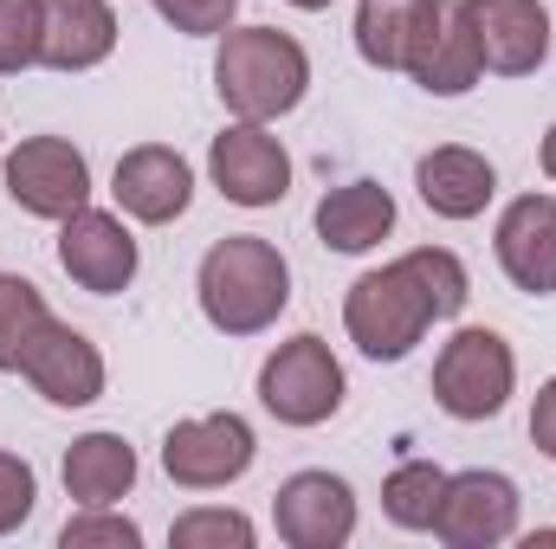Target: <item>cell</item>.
<instances>
[{
	"mask_svg": "<svg viewBox=\"0 0 556 549\" xmlns=\"http://www.w3.org/2000/svg\"><path fill=\"white\" fill-rule=\"evenodd\" d=\"M466 297H472L466 266L446 246H415L408 259H395L382 272H363L350 284L343 323H350V343L369 362H402L420 336H427V323L459 317Z\"/></svg>",
	"mask_w": 556,
	"mask_h": 549,
	"instance_id": "6da1fadb",
	"label": "cell"
},
{
	"mask_svg": "<svg viewBox=\"0 0 556 549\" xmlns=\"http://www.w3.org/2000/svg\"><path fill=\"white\" fill-rule=\"evenodd\" d=\"M291 304V266L273 240H253V233H233L220 246H207L201 259V310L214 330L227 336H260L273 330L278 310Z\"/></svg>",
	"mask_w": 556,
	"mask_h": 549,
	"instance_id": "7a4b0ae2",
	"label": "cell"
},
{
	"mask_svg": "<svg viewBox=\"0 0 556 549\" xmlns=\"http://www.w3.org/2000/svg\"><path fill=\"white\" fill-rule=\"evenodd\" d=\"M311 85V59L291 33L278 26H240L220 33V59H214V91L240 124H273L285 111H298Z\"/></svg>",
	"mask_w": 556,
	"mask_h": 549,
	"instance_id": "3957f363",
	"label": "cell"
},
{
	"mask_svg": "<svg viewBox=\"0 0 556 549\" xmlns=\"http://www.w3.org/2000/svg\"><path fill=\"white\" fill-rule=\"evenodd\" d=\"M511 382H518V362L498 330H459L433 362V401L453 420H492L511 401Z\"/></svg>",
	"mask_w": 556,
	"mask_h": 549,
	"instance_id": "277c9868",
	"label": "cell"
},
{
	"mask_svg": "<svg viewBox=\"0 0 556 549\" xmlns=\"http://www.w3.org/2000/svg\"><path fill=\"white\" fill-rule=\"evenodd\" d=\"M260 401L285 426H317L343 408V362L330 356L324 336H291L260 369Z\"/></svg>",
	"mask_w": 556,
	"mask_h": 549,
	"instance_id": "5b68a950",
	"label": "cell"
},
{
	"mask_svg": "<svg viewBox=\"0 0 556 549\" xmlns=\"http://www.w3.org/2000/svg\"><path fill=\"white\" fill-rule=\"evenodd\" d=\"M7 194L33 220H72L91 207V162L65 137H26L7 155Z\"/></svg>",
	"mask_w": 556,
	"mask_h": 549,
	"instance_id": "8992f818",
	"label": "cell"
},
{
	"mask_svg": "<svg viewBox=\"0 0 556 549\" xmlns=\"http://www.w3.org/2000/svg\"><path fill=\"white\" fill-rule=\"evenodd\" d=\"M253 426L240 420V413H201V420H181V426H168V439H162V465H168V478L175 485H188V491H220V485H233L247 465H253Z\"/></svg>",
	"mask_w": 556,
	"mask_h": 549,
	"instance_id": "52a82bcc",
	"label": "cell"
},
{
	"mask_svg": "<svg viewBox=\"0 0 556 549\" xmlns=\"http://www.w3.org/2000/svg\"><path fill=\"white\" fill-rule=\"evenodd\" d=\"M433 537L453 549H492L505 537H518V485L505 472H459V478H446Z\"/></svg>",
	"mask_w": 556,
	"mask_h": 549,
	"instance_id": "ba28073f",
	"label": "cell"
},
{
	"mask_svg": "<svg viewBox=\"0 0 556 549\" xmlns=\"http://www.w3.org/2000/svg\"><path fill=\"white\" fill-rule=\"evenodd\" d=\"M214 188L233 207H278L291 194V155L278 149V137H266V124H233L220 130L207 149Z\"/></svg>",
	"mask_w": 556,
	"mask_h": 549,
	"instance_id": "9c48e42d",
	"label": "cell"
},
{
	"mask_svg": "<svg viewBox=\"0 0 556 549\" xmlns=\"http://www.w3.org/2000/svg\"><path fill=\"white\" fill-rule=\"evenodd\" d=\"M273 524L291 549H343L356 537V498L330 472H291L273 498Z\"/></svg>",
	"mask_w": 556,
	"mask_h": 549,
	"instance_id": "30bf717a",
	"label": "cell"
},
{
	"mask_svg": "<svg viewBox=\"0 0 556 549\" xmlns=\"http://www.w3.org/2000/svg\"><path fill=\"white\" fill-rule=\"evenodd\" d=\"M20 375H26L52 408H91V401L104 395V356H98V343H91L85 330L59 323V317L33 336Z\"/></svg>",
	"mask_w": 556,
	"mask_h": 549,
	"instance_id": "8fae6325",
	"label": "cell"
},
{
	"mask_svg": "<svg viewBox=\"0 0 556 549\" xmlns=\"http://www.w3.org/2000/svg\"><path fill=\"white\" fill-rule=\"evenodd\" d=\"M472 33H479V59L498 78H525L551 59V13L544 0H459Z\"/></svg>",
	"mask_w": 556,
	"mask_h": 549,
	"instance_id": "7c38bea8",
	"label": "cell"
},
{
	"mask_svg": "<svg viewBox=\"0 0 556 549\" xmlns=\"http://www.w3.org/2000/svg\"><path fill=\"white\" fill-rule=\"evenodd\" d=\"M59 266L72 272V284L111 297L137 278V240L117 214H98V207H78L59 233Z\"/></svg>",
	"mask_w": 556,
	"mask_h": 549,
	"instance_id": "4fadbf2b",
	"label": "cell"
},
{
	"mask_svg": "<svg viewBox=\"0 0 556 549\" xmlns=\"http://www.w3.org/2000/svg\"><path fill=\"white\" fill-rule=\"evenodd\" d=\"M111 194H117V207H124L130 220L168 227V220H181L188 201H194V168H188L168 142H142V149H130V155L117 162Z\"/></svg>",
	"mask_w": 556,
	"mask_h": 549,
	"instance_id": "5bb4252c",
	"label": "cell"
},
{
	"mask_svg": "<svg viewBox=\"0 0 556 549\" xmlns=\"http://www.w3.org/2000/svg\"><path fill=\"white\" fill-rule=\"evenodd\" d=\"M446 26V0H363L356 7V46L382 72H415Z\"/></svg>",
	"mask_w": 556,
	"mask_h": 549,
	"instance_id": "9a60e30c",
	"label": "cell"
},
{
	"mask_svg": "<svg viewBox=\"0 0 556 549\" xmlns=\"http://www.w3.org/2000/svg\"><path fill=\"white\" fill-rule=\"evenodd\" d=\"M498 266L518 291H556V194H518L498 220Z\"/></svg>",
	"mask_w": 556,
	"mask_h": 549,
	"instance_id": "2e32d148",
	"label": "cell"
},
{
	"mask_svg": "<svg viewBox=\"0 0 556 549\" xmlns=\"http://www.w3.org/2000/svg\"><path fill=\"white\" fill-rule=\"evenodd\" d=\"M39 65L52 72H91L117 52V13L111 0H39Z\"/></svg>",
	"mask_w": 556,
	"mask_h": 549,
	"instance_id": "e0dca14e",
	"label": "cell"
},
{
	"mask_svg": "<svg viewBox=\"0 0 556 549\" xmlns=\"http://www.w3.org/2000/svg\"><path fill=\"white\" fill-rule=\"evenodd\" d=\"M415 181H420V201H427L440 220H472V214H485V201L498 194L492 162H485L479 149H459V142L420 155Z\"/></svg>",
	"mask_w": 556,
	"mask_h": 549,
	"instance_id": "ac0fdd59",
	"label": "cell"
},
{
	"mask_svg": "<svg viewBox=\"0 0 556 549\" xmlns=\"http://www.w3.org/2000/svg\"><path fill=\"white\" fill-rule=\"evenodd\" d=\"M389 227H395V194L376 181H343L317 201V240L330 253H369L389 240Z\"/></svg>",
	"mask_w": 556,
	"mask_h": 549,
	"instance_id": "d6986e66",
	"label": "cell"
},
{
	"mask_svg": "<svg viewBox=\"0 0 556 549\" xmlns=\"http://www.w3.org/2000/svg\"><path fill=\"white\" fill-rule=\"evenodd\" d=\"M137 485V452L124 433H85L65 452V491L78 505H117Z\"/></svg>",
	"mask_w": 556,
	"mask_h": 549,
	"instance_id": "ffe728a7",
	"label": "cell"
},
{
	"mask_svg": "<svg viewBox=\"0 0 556 549\" xmlns=\"http://www.w3.org/2000/svg\"><path fill=\"white\" fill-rule=\"evenodd\" d=\"M479 72H485V59H479V33H472L466 7H446V26L433 33L427 59L415 65V85L420 91H433V98H459V91L479 85Z\"/></svg>",
	"mask_w": 556,
	"mask_h": 549,
	"instance_id": "44dd1931",
	"label": "cell"
},
{
	"mask_svg": "<svg viewBox=\"0 0 556 549\" xmlns=\"http://www.w3.org/2000/svg\"><path fill=\"white\" fill-rule=\"evenodd\" d=\"M440 491H446V472H440L433 459H402V465L389 472V485H382V511H389V524H402V531H433Z\"/></svg>",
	"mask_w": 556,
	"mask_h": 549,
	"instance_id": "7402d4cb",
	"label": "cell"
},
{
	"mask_svg": "<svg viewBox=\"0 0 556 549\" xmlns=\"http://www.w3.org/2000/svg\"><path fill=\"white\" fill-rule=\"evenodd\" d=\"M46 323H52V310H46L33 278H0V369L7 375L26 362V349H33V336Z\"/></svg>",
	"mask_w": 556,
	"mask_h": 549,
	"instance_id": "603a6c76",
	"label": "cell"
},
{
	"mask_svg": "<svg viewBox=\"0 0 556 549\" xmlns=\"http://www.w3.org/2000/svg\"><path fill=\"white\" fill-rule=\"evenodd\" d=\"M175 549H253V524L240 511H188L168 531Z\"/></svg>",
	"mask_w": 556,
	"mask_h": 549,
	"instance_id": "cb8c5ba5",
	"label": "cell"
},
{
	"mask_svg": "<svg viewBox=\"0 0 556 549\" xmlns=\"http://www.w3.org/2000/svg\"><path fill=\"white\" fill-rule=\"evenodd\" d=\"M39 0H0V78L39 65Z\"/></svg>",
	"mask_w": 556,
	"mask_h": 549,
	"instance_id": "d4e9b609",
	"label": "cell"
},
{
	"mask_svg": "<svg viewBox=\"0 0 556 549\" xmlns=\"http://www.w3.org/2000/svg\"><path fill=\"white\" fill-rule=\"evenodd\" d=\"M59 544L65 549H137L142 531L130 518H104V505H85V518H72L59 531Z\"/></svg>",
	"mask_w": 556,
	"mask_h": 549,
	"instance_id": "484cf974",
	"label": "cell"
},
{
	"mask_svg": "<svg viewBox=\"0 0 556 549\" xmlns=\"http://www.w3.org/2000/svg\"><path fill=\"white\" fill-rule=\"evenodd\" d=\"M33 505H39L33 465H26V459H13V452H0V537H7V531H20V524L33 518Z\"/></svg>",
	"mask_w": 556,
	"mask_h": 549,
	"instance_id": "4316f807",
	"label": "cell"
},
{
	"mask_svg": "<svg viewBox=\"0 0 556 549\" xmlns=\"http://www.w3.org/2000/svg\"><path fill=\"white\" fill-rule=\"evenodd\" d=\"M175 33H194V39H207V33H227V20H233V7L240 0H149Z\"/></svg>",
	"mask_w": 556,
	"mask_h": 549,
	"instance_id": "83f0119b",
	"label": "cell"
},
{
	"mask_svg": "<svg viewBox=\"0 0 556 549\" xmlns=\"http://www.w3.org/2000/svg\"><path fill=\"white\" fill-rule=\"evenodd\" d=\"M531 439H538V452L556 459V375L538 388V408H531Z\"/></svg>",
	"mask_w": 556,
	"mask_h": 549,
	"instance_id": "f1b7e54d",
	"label": "cell"
},
{
	"mask_svg": "<svg viewBox=\"0 0 556 549\" xmlns=\"http://www.w3.org/2000/svg\"><path fill=\"white\" fill-rule=\"evenodd\" d=\"M544 175L556 181V124H551V137H544Z\"/></svg>",
	"mask_w": 556,
	"mask_h": 549,
	"instance_id": "f546056e",
	"label": "cell"
},
{
	"mask_svg": "<svg viewBox=\"0 0 556 549\" xmlns=\"http://www.w3.org/2000/svg\"><path fill=\"white\" fill-rule=\"evenodd\" d=\"M291 7H304V13H317V7H330V0H291Z\"/></svg>",
	"mask_w": 556,
	"mask_h": 549,
	"instance_id": "4dcf8cb0",
	"label": "cell"
}]
</instances>
